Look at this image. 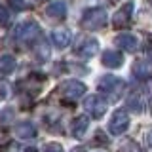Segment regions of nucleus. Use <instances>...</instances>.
Segmentation results:
<instances>
[{"mask_svg": "<svg viewBox=\"0 0 152 152\" xmlns=\"http://www.w3.org/2000/svg\"><path fill=\"white\" fill-rule=\"evenodd\" d=\"M124 88H126L124 80L118 78V76H112V74H107V76H103V78L99 80V89L107 95V99H112V101L122 95Z\"/></svg>", "mask_w": 152, "mask_h": 152, "instance_id": "nucleus-1", "label": "nucleus"}, {"mask_svg": "<svg viewBox=\"0 0 152 152\" xmlns=\"http://www.w3.org/2000/svg\"><path fill=\"white\" fill-rule=\"evenodd\" d=\"M107 23V10L104 8H89L82 15V27L88 31H97L103 28Z\"/></svg>", "mask_w": 152, "mask_h": 152, "instance_id": "nucleus-2", "label": "nucleus"}, {"mask_svg": "<svg viewBox=\"0 0 152 152\" xmlns=\"http://www.w3.org/2000/svg\"><path fill=\"white\" fill-rule=\"evenodd\" d=\"M38 38H40V27L34 21L21 23L13 31V40H17V42H34Z\"/></svg>", "mask_w": 152, "mask_h": 152, "instance_id": "nucleus-3", "label": "nucleus"}, {"mask_svg": "<svg viewBox=\"0 0 152 152\" xmlns=\"http://www.w3.org/2000/svg\"><path fill=\"white\" fill-rule=\"evenodd\" d=\"M99 51V42L91 36H80L74 44V55L80 59H89Z\"/></svg>", "mask_w": 152, "mask_h": 152, "instance_id": "nucleus-4", "label": "nucleus"}, {"mask_svg": "<svg viewBox=\"0 0 152 152\" xmlns=\"http://www.w3.org/2000/svg\"><path fill=\"white\" fill-rule=\"evenodd\" d=\"M84 108L91 118L99 120V118H103L104 114H107L108 103H107L104 97H101V95H89V97L84 101Z\"/></svg>", "mask_w": 152, "mask_h": 152, "instance_id": "nucleus-5", "label": "nucleus"}, {"mask_svg": "<svg viewBox=\"0 0 152 152\" xmlns=\"http://www.w3.org/2000/svg\"><path fill=\"white\" fill-rule=\"evenodd\" d=\"M61 97L65 101H76L86 93V86L80 82V80H66V82L61 84Z\"/></svg>", "mask_w": 152, "mask_h": 152, "instance_id": "nucleus-6", "label": "nucleus"}, {"mask_svg": "<svg viewBox=\"0 0 152 152\" xmlns=\"http://www.w3.org/2000/svg\"><path fill=\"white\" fill-rule=\"evenodd\" d=\"M129 127V116H127L126 110H116L110 118V124H108V131L112 135H122L124 131H127Z\"/></svg>", "mask_w": 152, "mask_h": 152, "instance_id": "nucleus-7", "label": "nucleus"}, {"mask_svg": "<svg viewBox=\"0 0 152 152\" xmlns=\"http://www.w3.org/2000/svg\"><path fill=\"white\" fill-rule=\"evenodd\" d=\"M133 8H135V4H133V2H126V4H124V6L114 13V17H112L114 27L120 28V27H127V25H129L131 15H133Z\"/></svg>", "mask_w": 152, "mask_h": 152, "instance_id": "nucleus-8", "label": "nucleus"}, {"mask_svg": "<svg viewBox=\"0 0 152 152\" xmlns=\"http://www.w3.org/2000/svg\"><path fill=\"white\" fill-rule=\"evenodd\" d=\"M51 40H53L55 48L65 50V48L70 44V40H72V34H70L69 28H55V31L51 32Z\"/></svg>", "mask_w": 152, "mask_h": 152, "instance_id": "nucleus-9", "label": "nucleus"}, {"mask_svg": "<svg viewBox=\"0 0 152 152\" xmlns=\"http://www.w3.org/2000/svg\"><path fill=\"white\" fill-rule=\"evenodd\" d=\"M116 44L126 51H135L137 46H139V40H137V36L129 34V32H122V34L116 36Z\"/></svg>", "mask_w": 152, "mask_h": 152, "instance_id": "nucleus-10", "label": "nucleus"}, {"mask_svg": "<svg viewBox=\"0 0 152 152\" xmlns=\"http://www.w3.org/2000/svg\"><path fill=\"white\" fill-rule=\"evenodd\" d=\"M133 74L139 80H150L152 78V63L150 61H137L133 65Z\"/></svg>", "mask_w": 152, "mask_h": 152, "instance_id": "nucleus-11", "label": "nucleus"}, {"mask_svg": "<svg viewBox=\"0 0 152 152\" xmlns=\"http://www.w3.org/2000/svg\"><path fill=\"white\" fill-rule=\"evenodd\" d=\"M15 135L21 139H32L36 137V126L31 122H19L15 126Z\"/></svg>", "mask_w": 152, "mask_h": 152, "instance_id": "nucleus-12", "label": "nucleus"}, {"mask_svg": "<svg viewBox=\"0 0 152 152\" xmlns=\"http://www.w3.org/2000/svg\"><path fill=\"white\" fill-rule=\"evenodd\" d=\"M124 63V57L122 53H118V51H104L103 55V65L108 66V69H118V66H122Z\"/></svg>", "mask_w": 152, "mask_h": 152, "instance_id": "nucleus-13", "label": "nucleus"}, {"mask_svg": "<svg viewBox=\"0 0 152 152\" xmlns=\"http://www.w3.org/2000/svg\"><path fill=\"white\" fill-rule=\"evenodd\" d=\"M88 126H89V118L88 116H78L72 124V135L76 139H82L88 131Z\"/></svg>", "mask_w": 152, "mask_h": 152, "instance_id": "nucleus-14", "label": "nucleus"}, {"mask_svg": "<svg viewBox=\"0 0 152 152\" xmlns=\"http://www.w3.org/2000/svg\"><path fill=\"white\" fill-rule=\"evenodd\" d=\"M46 13L50 17H55V19H63L66 15V4L61 2V0H57V2H51L50 6L46 8Z\"/></svg>", "mask_w": 152, "mask_h": 152, "instance_id": "nucleus-15", "label": "nucleus"}, {"mask_svg": "<svg viewBox=\"0 0 152 152\" xmlns=\"http://www.w3.org/2000/svg\"><path fill=\"white\" fill-rule=\"evenodd\" d=\"M15 57L13 55H2L0 57V72L2 74H12L13 70H15Z\"/></svg>", "mask_w": 152, "mask_h": 152, "instance_id": "nucleus-16", "label": "nucleus"}, {"mask_svg": "<svg viewBox=\"0 0 152 152\" xmlns=\"http://www.w3.org/2000/svg\"><path fill=\"white\" fill-rule=\"evenodd\" d=\"M34 44V53L40 61H48L50 59V48H48L46 40H34L32 42Z\"/></svg>", "mask_w": 152, "mask_h": 152, "instance_id": "nucleus-17", "label": "nucleus"}, {"mask_svg": "<svg viewBox=\"0 0 152 152\" xmlns=\"http://www.w3.org/2000/svg\"><path fill=\"white\" fill-rule=\"evenodd\" d=\"M127 108H129L131 112H137V114L142 112V97H141V93H131L129 97H127Z\"/></svg>", "mask_w": 152, "mask_h": 152, "instance_id": "nucleus-18", "label": "nucleus"}, {"mask_svg": "<svg viewBox=\"0 0 152 152\" xmlns=\"http://www.w3.org/2000/svg\"><path fill=\"white\" fill-rule=\"evenodd\" d=\"M8 21H10V12L2 6V4H0V27L8 25Z\"/></svg>", "mask_w": 152, "mask_h": 152, "instance_id": "nucleus-19", "label": "nucleus"}, {"mask_svg": "<svg viewBox=\"0 0 152 152\" xmlns=\"http://www.w3.org/2000/svg\"><path fill=\"white\" fill-rule=\"evenodd\" d=\"M44 152H63V146L59 142H50V145L44 146Z\"/></svg>", "mask_w": 152, "mask_h": 152, "instance_id": "nucleus-20", "label": "nucleus"}, {"mask_svg": "<svg viewBox=\"0 0 152 152\" xmlns=\"http://www.w3.org/2000/svg\"><path fill=\"white\" fill-rule=\"evenodd\" d=\"M10 6L13 10H17V12H21V10H25V0H8Z\"/></svg>", "mask_w": 152, "mask_h": 152, "instance_id": "nucleus-21", "label": "nucleus"}, {"mask_svg": "<svg viewBox=\"0 0 152 152\" xmlns=\"http://www.w3.org/2000/svg\"><path fill=\"white\" fill-rule=\"evenodd\" d=\"M2 152H17V145H13V142H12V145L4 146V148H2Z\"/></svg>", "mask_w": 152, "mask_h": 152, "instance_id": "nucleus-22", "label": "nucleus"}, {"mask_svg": "<svg viewBox=\"0 0 152 152\" xmlns=\"http://www.w3.org/2000/svg\"><path fill=\"white\" fill-rule=\"evenodd\" d=\"M6 86H8V84L0 82V97H2V99H4V97H6V95H8V93H6Z\"/></svg>", "mask_w": 152, "mask_h": 152, "instance_id": "nucleus-23", "label": "nucleus"}, {"mask_svg": "<svg viewBox=\"0 0 152 152\" xmlns=\"http://www.w3.org/2000/svg\"><path fill=\"white\" fill-rule=\"evenodd\" d=\"M72 152H86L84 146H76V148H72Z\"/></svg>", "mask_w": 152, "mask_h": 152, "instance_id": "nucleus-24", "label": "nucleus"}, {"mask_svg": "<svg viewBox=\"0 0 152 152\" xmlns=\"http://www.w3.org/2000/svg\"><path fill=\"white\" fill-rule=\"evenodd\" d=\"M25 152H38L34 146H28V148H25Z\"/></svg>", "mask_w": 152, "mask_h": 152, "instance_id": "nucleus-25", "label": "nucleus"}, {"mask_svg": "<svg viewBox=\"0 0 152 152\" xmlns=\"http://www.w3.org/2000/svg\"><path fill=\"white\" fill-rule=\"evenodd\" d=\"M146 139H148V145H150V146H152V131H150V133H148V137H146Z\"/></svg>", "mask_w": 152, "mask_h": 152, "instance_id": "nucleus-26", "label": "nucleus"}, {"mask_svg": "<svg viewBox=\"0 0 152 152\" xmlns=\"http://www.w3.org/2000/svg\"><path fill=\"white\" fill-rule=\"evenodd\" d=\"M148 107H150V114H152V99L148 101Z\"/></svg>", "mask_w": 152, "mask_h": 152, "instance_id": "nucleus-27", "label": "nucleus"}]
</instances>
